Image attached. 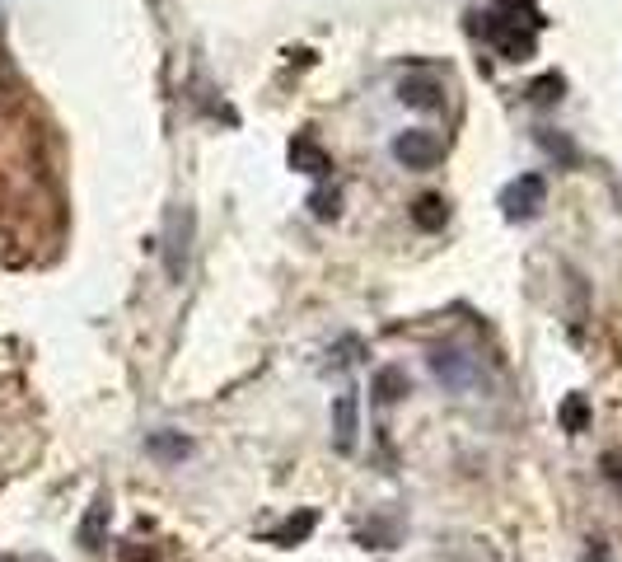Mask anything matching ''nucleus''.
<instances>
[{"instance_id": "1", "label": "nucleus", "mask_w": 622, "mask_h": 562, "mask_svg": "<svg viewBox=\"0 0 622 562\" xmlns=\"http://www.w3.org/2000/svg\"><path fill=\"white\" fill-rule=\"evenodd\" d=\"M430 375L445 389L464 393V389H473V380H478V366H473V357H464L459 347H435L430 351Z\"/></svg>"}, {"instance_id": "2", "label": "nucleus", "mask_w": 622, "mask_h": 562, "mask_svg": "<svg viewBox=\"0 0 622 562\" xmlns=\"http://www.w3.org/2000/svg\"><path fill=\"white\" fill-rule=\"evenodd\" d=\"M482 33L491 38L496 48H501V56H506V61H529V56H533V29L510 24V19H506L501 10H496V14H487Z\"/></svg>"}, {"instance_id": "3", "label": "nucleus", "mask_w": 622, "mask_h": 562, "mask_svg": "<svg viewBox=\"0 0 622 562\" xmlns=\"http://www.w3.org/2000/svg\"><path fill=\"white\" fill-rule=\"evenodd\" d=\"M440 141H435L430 132H403L398 141H393V160L403 164V169H435L440 164Z\"/></svg>"}, {"instance_id": "4", "label": "nucleus", "mask_w": 622, "mask_h": 562, "mask_svg": "<svg viewBox=\"0 0 622 562\" xmlns=\"http://www.w3.org/2000/svg\"><path fill=\"white\" fill-rule=\"evenodd\" d=\"M501 206H506V216H510V220H529V216H538V206H543V178H538V174L515 178L506 193H501Z\"/></svg>"}, {"instance_id": "5", "label": "nucleus", "mask_w": 622, "mask_h": 562, "mask_svg": "<svg viewBox=\"0 0 622 562\" xmlns=\"http://www.w3.org/2000/svg\"><path fill=\"white\" fill-rule=\"evenodd\" d=\"M356 431H361V408H356V393H337V403H333V445L342 454L356 450Z\"/></svg>"}, {"instance_id": "6", "label": "nucleus", "mask_w": 622, "mask_h": 562, "mask_svg": "<svg viewBox=\"0 0 622 562\" xmlns=\"http://www.w3.org/2000/svg\"><path fill=\"white\" fill-rule=\"evenodd\" d=\"M188 235H192V212H174V220H169V248H164V267H169L174 281L183 277V267H188Z\"/></svg>"}, {"instance_id": "7", "label": "nucleus", "mask_w": 622, "mask_h": 562, "mask_svg": "<svg viewBox=\"0 0 622 562\" xmlns=\"http://www.w3.org/2000/svg\"><path fill=\"white\" fill-rule=\"evenodd\" d=\"M398 99L407 103V108H440L445 103V85L435 75H403V85H398Z\"/></svg>"}, {"instance_id": "8", "label": "nucleus", "mask_w": 622, "mask_h": 562, "mask_svg": "<svg viewBox=\"0 0 622 562\" xmlns=\"http://www.w3.org/2000/svg\"><path fill=\"white\" fill-rule=\"evenodd\" d=\"M290 164H295L300 174H314V178H323L328 169H333V160H328V151H319L309 136H300V141H290Z\"/></svg>"}, {"instance_id": "9", "label": "nucleus", "mask_w": 622, "mask_h": 562, "mask_svg": "<svg viewBox=\"0 0 622 562\" xmlns=\"http://www.w3.org/2000/svg\"><path fill=\"white\" fill-rule=\"evenodd\" d=\"M108 515H113L108 497H94V506H89V515H85V525H80V544H85V549H98V544H103V525H108Z\"/></svg>"}, {"instance_id": "10", "label": "nucleus", "mask_w": 622, "mask_h": 562, "mask_svg": "<svg viewBox=\"0 0 622 562\" xmlns=\"http://www.w3.org/2000/svg\"><path fill=\"white\" fill-rule=\"evenodd\" d=\"M314 511H304V515H290L281 530H272L267 539H272V544H281V549H290V544H300V539H309V530H314Z\"/></svg>"}, {"instance_id": "11", "label": "nucleus", "mask_w": 622, "mask_h": 562, "mask_svg": "<svg viewBox=\"0 0 622 562\" xmlns=\"http://www.w3.org/2000/svg\"><path fill=\"white\" fill-rule=\"evenodd\" d=\"M407 393V375L398 370V366H384L379 375H375V399L379 403H398Z\"/></svg>"}, {"instance_id": "12", "label": "nucleus", "mask_w": 622, "mask_h": 562, "mask_svg": "<svg viewBox=\"0 0 622 562\" xmlns=\"http://www.w3.org/2000/svg\"><path fill=\"white\" fill-rule=\"evenodd\" d=\"M445 197H417V206H412V220L422 225V230H440L445 225Z\"/></svg>"}, {"instance_id": "13", "label": "nucleus", "mask_w": 622, "mask_h": 562, "mask_svg": "<svg viewBox=\"0 0 622 562\" xmlns=\"http://www.w3.org/2000/svg\"><path fill=\"white\" fill-rule=\"evenodd\" d=\"M585 422H590V403L580 399V393H571V399L562 403V427L567 431H585Z\"/></svg>"}, {"instance_id": "14", "label": "nucleus", "mask_w": 622, "mask_h": 562, "mask_svg": "<svg viewBox=\"0 0 622 562\" xmlns=\"http://www.w3.org/2000/svg\"><path fill=\"white\" fill-rule=\"evenodd\" d=\"M309 206H314V216H319V220H337V212H342V193H337V187H333V193L323 187V193L309 197Z\"/></svg>"}, {"instance_id": "15", "label": "nucleus", "mask_w": 622, "mask_h": 562, "mask_svg": "<svg viewBox=\"0 0 622 562\" xmlns=\"http://www.w3.org/2000/svg\"><path fill=\"white\" fill-rule=\"evenodd\" d=\"M150 450L169 454V460H183V454H188V441H183V436H150Z\"/></svg>"}, {"instance_id": "16", "label": "nucleus", "mask_w": 622, "mask_h": 562, "mask_svg": "<svg viewBox=\"0 0 622 562\" xmlns=\"http://www.w3.org/2000/svg\"><path fill=\"white\" fill-rule=\"evenodd\" d=\"M538 103H552V99H562V80H557V75H548V80H538V85L529 90Z\"/></svg>"}, {"instance_id": "17", "label": "nucleus", "mask_w": 622, "mask_h": 562, "mask_svg": "<svg viewBox=\"0 0 622 562\" xmlns=\"http://www.w3.org/2000/svg\"><path fill=\"white\" fill-rule=\"evenodd\" d=\"M122 562H155L150 549H141V544H127V553H122Z\"/></svg>"}, {"instance_id": "18", "label": "nucleus", "mask_w": 622, "mask_h": 562, "mask_svg": "<svg viewBox=\"0 0 622 562\" xmlns=\"http://www.w3.org/2000/svg\"><path fill=\"white\" fill-rule=\"evenodd\" d=\"M604 469H609V478H613V483L622 488V454H609V460H604Z\"/></svg>"}]
</instances>
